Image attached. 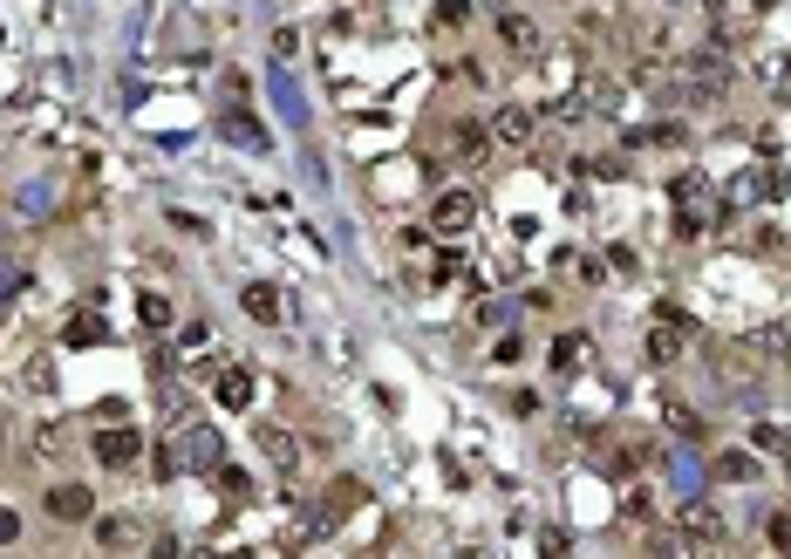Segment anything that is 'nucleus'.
<instances>
[{"label":"nucleus","mask_w":791,"mask_h":559,"mask_svg":"<svg viewBox=\"0 0 791 559\" xmlns=\"http://www.w3.org/2000/svg\"><path fill=\"white\" fill-rule=\"evenodd\" d=\"M28 389H55V369H48V362H28Z\"/></svg>","instance_id":"nucleus-22"},{"label":"nucleus","mask_w":791,"mask_h":559,"mask_svg":"<svg viewBox=\"0 0 791 559\" xmlns=\"http://www.w3.org/2000/svg\"><path fill=\"white\" fill-rule=\"evenodd\" d=\"M226 137H239V144H246V150H266V130H260V123H253V116H246V110H239V116L226 110Z\"/></svg>","instance_id":"nucleus-15"},{"label":"nucleus","mask_w":791,"mask_h":559,"mask_svg":"<svg viewBox=\"0 0 791 559\" xmlns=\"http://www.w3.org/2000/svg\"><path fill=\"white\" fill-rule=\"evenodd\" d=\"M451 150L464 164H485L491 157V123H451Z\"/></svg>","instance_id":"nucleus-8"},{"label":"nucleus","mask_w":791,"mask_h":559,"mask_svg":"<svg viewBox=\"0 0 791 559\" xmlns=\"http://www.w3.org/2000/svg\"><path fill=\"white\" fill-rule=\"evenodd\" d=\"M69 341H76V348L103 341V321H96V314H76V321H69Z\"/></svg>","instance_id":"nucleus-20"},{"label":"nucleus","mask_w":791,"mask_h":559,"mask_svg":"<svg viewBox=\"0 0 791 559\" xmlns=\"http://www.w3.org/2000/svg\"><path fill=\"white\" fill-rule=\"evenodd\" d=\"M239 307H246V314H253V321H260V328H273V321H280V314H287V307H280V287H260V280H253V287H246V294H239Z\"/></svg>","instance_id":"nucleus-10"},{"label":"nucleus","mask_w":791,"mask_h":559,"mask_svg":"<svg viewBox=\"0 0 791 559\" xmlns=\"http://www.w3.org/2000/svg\"><path fill=\"white\" fill-rule=\"evenodd\" d=\"M212 396H219L226 410H246V403H253V369H239V362H232V369H219Z\"/></svg>","instance_id":"nucleus-9"},{"label":"nucleus","mask_w":791,"mask_h":559,"mask_svg":"<svg viewBox=\"0 0 791 559\" xmlns=\"http://www.w3.org/2000/svg\"><path fill=\"white\" fill-rule=\"evenodd\" d=\"M89 450H96V464H103V471H123V464H137L144 437H137L130 423H103V430L89 437Z\"/></svg>","instance_id":"nucleus-1"},{"label":"nucleus","mask_w":791,"mask_h":559,"mask_svg":"<svg viewBox=\"0 0 791 559\" xmlns=\"http://www.w3.org/2000/svg\"><path fill=\"white\" fill-rule=\"evenodd\" d=\"M260 450L280 464V471H294V464H301V444H294L287 430H273V423H260Z\"/></svg>","instance_id":"nucleus-12"},{"label":"nucleus","mask_w":791,"mask_h":559,"mask_svg":"<svg viewBox=\"0 0 791 559\" xmlns=\"http://www.w3.org/2000/svg\"><path fill=\"white\" fill-rule=\"evenodd\" d=\"M48 519H62V525L96 519V498H89V485H55V491H48Z\"/></svg>","instance_id":"nucleus-6"},{"label":"nucleus","mask_w":791,"mask_h":559,"mask_svg":"<svg viewBox=\"0 0 791 559\" xmlns=\"http://www.w3.org/2000/svg\"><path fill=\"white\" fill-rule=\"evenodd\" d=\"M137 539H144V532H137L130 519H103V525H96V546H110V553H116V546H137Z\"/></svg>","instance_id":"nucleus-13"},{"label":"nucleus","mask_w":791,"mask_h":559,"mask_svg":"<svg viewBox=\"0 0 791 559\" xmlns=\"http://www.w3.org/2000/svg\"><path fill=\"white\" fill-rule=\"evenodd\" d=\"M532 130H539V116H532L526 103H505V110L491 116V144H505V150H526Z\"/></svg>","instance_id":"nucleus-2"},{"label":"nucleus","mask_w":791,"mask_h":559,"mask_svg":"<svg viewBox=\"0 0 791 559\" xmlns=\"http://www.w3.org/2000/svg\"><path fill=\"white\" fill-rule=\"evenodd\" d=\"M35 450H41V457H69V437H62V423H41V430H35Z\"/></svg>","instance_id":"nucleus-18"},{"label":"nucleus","mask_w":791,"mask_h":559,"mask_svg":"<svg viewBox=\"0 0 791 559\" xmlns=\"http://www.w3.org/2000/svg\"><path fill=\"white\" fill-rule=\"evenodd\" d=\"M716 478H730V485H751V478H757V464L744 457V450H723V457H716Z\"/></svg>","instance_id":"nucleus-14"},{"label":"nucleus","mask_w":791,"mask_h":559,"mask_svg":"<svg viewBox=\"0 0 791 559\" xmlns=\"http://www.w3.org/2000/svg\"><path fill=\"white\" fill-rule=\"evenodd\" d=\"M219 430H205V423H191L185 444H178V471H219Z\"/></svg>","instance_id":"nucleus-3"},{"label":"nucleus","mask_w":791,"mask_h":559,"mask_svg":"<svg viewBox=\"0 0 791 559\" xmlns=\"http://www.w3.org/2000/svg\"><path fill=\"white\" fill-rule=\"evenodd\" d=\"M137 314H144V328H171V300H164V294H144V300H137Z\"/></svg>","instance_id":"nucleus-17"},{"label":"nucleus","mask_w":791,"mask_h":559,"mask_svg":"<svg viewBox=\"0 0 791 559\" xmlns=\"http://www.w3.org/2000/svg\"><path fill=\"white\" fill-rule=\"evenodd\" d=\"M219 485H226L232 498H253V485H246V471H226V464H219Z\"/></svg>","instance_id":"nucleus-21"},{"label":"nucleus","mask_w":791,"mask_h":559,"mask_svg":"<svg viewBox=\"0 0 791 559\" xmlns=\"http://www.w3.org/2000/svg\"><path fill=\"white\" fill-rule=\"evenodd\" d=\"M676 328H682V321H676V314H669V328H655V335H648V355H655V362H676V355H682Z\"/></svg>","instance_id":"nucleus-16"},{"label":"nucleus","mask_w":791,"mask_h":559,"mask_svg":"<svg viewBox=\"0 0 791 559\" xmlns=\"http://www.w3.org/2000/svg\"><path fill=\"white\" fill-rule=\"evenodd\" d=\"M498 41L512 55H539V21L532 14H498Z\"/></svg>","instance_id":"nucleus-7"},{"label":"nucleus","mask_w":791,"mask_h":559,"mask_svg":"<svg viewBox=\"0 0 791 559\" xmlns=\"http://www.w3.org/2000/svg\"><path fill=\"white\" fill-rule=\"evenodd\" d=\"M0 232H7V205H0Z\"/></svg>","instance_id":"nucleus-24"},{"label":"nucleus","mask_w":791,"mask_h":559,"mask_svg":"<svg viewBox=\"0 0 791 559\" xmlns=\"http://www.w3.org/2000/svg\"><path fill=\"white\" fill-rule=\"evenodd\" d=\"M764 539H771L778 553H791V505H778V512H771V525H764Z\"/></svg>","instance_id":"nucleus-19"},{"label":"nucleus","mask_w":791,"mask_h":559,"mask_svg":"<svg viewBox=\"0 0 791 559\" xmlns=\"http://www.w3.org/2000/svg\"><path fill=\"white\" fill-rule=\"evenodd\" d=\"M587 355H594V341H587V335H560V341H553V369H560V375H580V369H587Z\"/></svg>","instance_id":"nucleus-11"},{"label":"nucleus","mask_w":791,"mask_h":559,"mask_svg":"<svg viewBox=\"0 0 791 559\" xmlns=\"http://www.w3.org/2000/svg\"><path fill=\"white\" fill-rule=\"evenodd\" d=\"M14 539H21V519H14V512H0V546H14Z\"/></svg>","instance_id":"nucleus-23"},{"label":"nucleus","mask_w":791,"mask_h":559,"mask_svg":"<svg viewBox=\"0 0 791 559\" xmlns=\"http://www.w3.org/2000/svg\"><path fill=\"white\" fill-rule=\"evenodd\" d=\"M676 546H723V519H716L710 505H682V532Z\"/></svg>","instance_id":"nucleus-5"},{"label":"nucleus","mask_w":791,"mask_h":559,"mask_svg":"<svg viewBox=\"0 0 791 559\" xmlns=\"http://www.w3.org/2000/svg\"><path fill=\"white\" fill-rule=\"evenodd\" d=\"M471 219H478V198L471 191H437V205H430L437 232H471Z\"/></svg>","instance_id":"nucleus-4"}]
</instances>
